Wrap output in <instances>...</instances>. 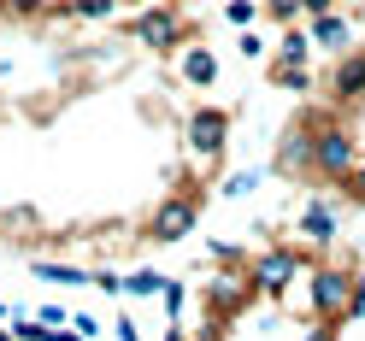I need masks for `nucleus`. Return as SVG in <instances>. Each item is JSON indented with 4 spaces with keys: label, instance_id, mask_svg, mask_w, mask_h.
I'll return each instance as SVG.
<instances>
[{
    "label": "nucleus",
    "instance_id": "1",
    "mask_svg": "<svg viewBox=\"0 0 365 341\" xmlns=\"http://www.w3.org/2000/svg\"><path fill=\"white\" fill-rule=\"evenodd\" d=\"M130 41H142V48H153V53H171V48H189V24H182V18L171 12V6H142V12H135L130 18Z\"/></svg>",
    "mask_w": 365,
    "mask_h": 341
},
{
    "label": "nucleus",
    "instance_id": "2",
    "mask_svg": "<svg viewBox=\"0 0 365 341\" xmlns=\"http://www.w3.org/2000/svg\"><path fill=\"white\" fill-rule=\"evenodd\" d=\"M354 300V277L341 265H307V306L312 318H348Z\"/></svg>",
    "mask_w": 365,
    "mask_h": 341
},
{
    "label": "nucleus",
    "instance_id": "3",
    "mask_svg": "<svg viewBox=\"0 0 365 341\" xmlns=\"http://www.w3.org/2000/svg\"><path fill=\"white\" fill-rule=\"evenodd\" d=\"M312 159H318V177H336V183H341V177L359 165V142H354V130L341 124V118H330L324 130H318Z\"/></svg>",
    "mask_w": 365,
    "mask_h": 341
},
{
    "label": "nucleus",
    "instance_id": "4",
    "mask_svg": "<svg viewBox=\"0 0 365 341\" xmlns=\"http://www.w3.org/2000/svg\"><path fill=\"white\" fill-rule=\"evenodd\" d=\"M259 294V283H254V271H242V265H230L224 277H212L207 283V318L218 324V318H236L247 300Z\"/></svg>",
    "mask_w": 365,
    "mask_h": 341
},
{
    "label": "nucleus",
    "instance_id": "5",
    "mask_svg": "<svg viewBox=\"0 0 365 341\" xmlns=\"http://www.w3.org/2000/svg\"><path fill=\"white\" fill-rule=\"evenodd\" d=\"M254 283L259 294H283L294 277H301V247H265V253H254Z\"/></svg>",
    "mask_w": 365,
    "mask_h": 341
},
{
    "label": "nucleus",
    "instance_id": "6",
    "mask_svg": "<svg viewBox=\"0 0 365 341\" xmlns=\"http://www.w3.org/2000/svg\"><path fill=\"white\" fill-rule=\"evenodd\" d=\"M224 135H230V112H218V106L189 112V153H195V159H212V165H218Z\"/></svg>",
    "mask_w": 365,
    "mask_h": 341
},
{
    "label": "nucleus",
    "instance_id": "7",
    "mask_svg": "<svg viewBox=\"0 0 365 341\" xmlns=\"http://www.w3.org/2000/svg\"><path fill=\"white\" fill-rule=\"evenodd\" d=\"M195 218H200V194L182 189V194H171L165 206L153 212V230H148V236H153V241H182V236L195 230Z\"/></svg>",
    "mask_w": 365,
    "mask_h": 341
},
{
    "label": "nucleus",
    "instance_id": "8",
    "mask_svg": "<svg viewBox=\"0 0 365 341\" xmlns=\"http://www.w3.org/2000/svg\"><path fill=\"white\" fill-rule=\"evenodd\" d=\"M365 100V41L354 53H341V65H336V77H330V106H359Z\"/></svg>",
    "mask_w": 365,
    "mask_h": 341
},
{
    "label": "nucleus",
    "instance_id": "9",
    "mask_svg": "<svg viewBox=\"0 0 365 341\" xmlns=\"http://www.w3.org/2000/svg\"><path fill=\"white\" fill-rule=\"evenodd\" d=\"M177 77L189 88H218V53L207 41H189V48H177Z\"/></svg>",
    "mask_w": 365,
    "mask_h": 341
},
{
    "label": "nucleus",
    "instance_id": "10",
    "mask_svg": "<svg viewBox=\"0 0 365 341\" xmlns=\"http://www.w3.org/2000/svg\"><path fill=\"white\" fill-rule=\"evenodd\" d=\"M301 241H307V247H330V241H336V200L312 194L307 206H301Z\"/></svg>",
    "mask_w": 365,
    "mask_h": 341
},
{
    "label": "nucleus",
    "instance_id": "11",
    "mask_svg": "<svg viewBox=\"0 0 365 341\" xmlns=\"http://www.w3.org/2000/svg\"><path fill=\"white\" fill-rule=\"evenodd\" d=\"M307 36L330 53H348L354 48V18L348 12H318V18H307Z\"/></svg>",
    "mask_w": 365,
    "mask_h": 341
},
{
    "label": "nucleus",
    "instance_id": "12",
    "mask_svg": "<svg viewBox=\"0 0 365 341\" xmlns=\"http://www.w3.org/2000/svg\"><path fill=\"white\" fill-rule=\"evenodd\" d=\"M312 48H318V41H312L301 24H283V36H277V53H271V59H277V65H312Z\"/></svg>",
    "mask_w": 365,
    "mask_h": 341
},
{
    "label": "nucleus",
    "instance_id": "13",
    "mask_svg": "<svg viewBox=\"0 0 365 341\" xmlns=\"http://www.w3.org/2000/svg\"><path fill=\"white\" fill-rule=\"evenodd\" d=\"M48 12L53 18H88V24H101V18H118V0H53Z\"/></svg>",
    "mask_w": 365,
    "mask_h": 341
},
{
    "label": "nucleus",
    "instance_id": "14",
    "mask_svg": "<svg viewBox=\"0 0 365 341\" xmlns=\"http://www.w3.org/2000/svg\"><path fill=\"white\" fill-rule=\"evenodd\" d=\"M30 277L53 283V288H83V283H95V271H77V265H53V259H36V265H30Z\"/></svg>",
    "mask_w": 365,
    "mask_h": 341
},
{
    "label": "nucleus",
    "instance_id": "15",
    "mask_svg": "<svg viewBox=\"0 0 365 341\" xmlns=\"http://www.w3.org/2000/svg\"><path fill=\"white\" fill-rule=\"evenodd\" d=\"M271 83L289 88V95H307V88H312V65H277V59H271Z\"/></svg>",
    "mask_w": 365,
    "mask_h": 341
},
{
    "label": "nucleus",
    "instance_id": "16",
    "mask_svg": "<svg viewBox=\"0 0 365 341\" xmlns=\"http://www.w3.org/2000/svg\"><path fill=\"white\" fill-rule=\"evenodd\" d=\"M153 294H165V277H159V271H135V277H124V300H153Z\"/></svg>",
    "mask_w": 365,
    "mask_h": 341
},
{
    "label": "nucleus",
    "instance_id": "17",
    "mask_svg": "<svg viewBox=\"0 0 365 341\" xmlns=\"http://www.w3.org/2000/svg\"><path fill=\"white\" fill-rule=\"evenodd\" d=\"M259 6H265V18H277V24H301L307 18L301 0H259Z\"/></svg>",
    "mask_w": 365,
    "mask_h": 341
},
{
    "label": "nucleus",
    "instance_id": "18",
    "mask_svg": "<svg viewBox=\"0 0 365 341\" xmlns=\"http://www.w3.org/2000/svg\"><path fill=\"white\" fill-rule=\"evenodd\" d=\"M254 189H259V171H236V177H224L218 194H224V200H242V194H254Z\"/></svg>",
    "mask_w": 365,
    "mask_h": 341
},
{
    "label": "nucleus",
    "instance_id": "19",
    "mask_svg": "<svg viewBox=\"0 0 365 341\" xmlns=\"http://www.w3.org/2000/svg\"><path fill=\"white\" fill-rule=\"evenodd\" d=\"M265 6H259V0H230V6H224V18H230V24L236 30H247V24H254V18H259Z\"/></svg>",
    "mask_w": 365,
    "mask_h": 341
},
{
    "label": "nucleus",
    "instance_id": "20",
    "mask_svg": "<svg viewBox=\"0 0 365 341\" xmlns=\"http://www.w3.org/2000/svg\"><path fill=\"white\" fill-rule=\"evenodd\" d=\"M159 300H165V312H171V324L182 318V306H189V288H182L177 277H165V294H159Z\"/></svg>",
    "mask_w": 365,
    "mask_h": 341
},
{
    "label": "nucleus",
    "instance_id": "21",
    "mask_svg": "<svg viewBox=\"0 0 365 341\" xmlns=\"http://www.w3.org/2000/svg\"><path fill=\"white\" fill-rule=\"evenodd\" d=\"M265 48H271V41H265V36H259V30H254V24H247V30H242V36H236V53H242V59H259V53H265Z\"/></svg>",
    "mask_w": 365,
    "mask_h": 341
},
{
    "label": "nucleus",
    "instance_id": "22",
    "mask_svg": "<svg viewBox=\"0 0 365 341\" xmlns=\"http://www.w3.org/2000/svg\"><path fill=\"white\" fill-rule=\"evenodd\" d=\"M341 194H348V200H365V165H354L348 177H341Z\"/></svg>",
    "mask_w": 365,
    "mask_h": 341
},
{
    "label": "nucleus",
    "instance_id": "23",
    "mask_svg": "<svg viewBox=\"0 0 365 341\" xmlns=\"http://www.w3.org/2000/svg\"><path fill=\"white\" fill-rule=\"evenodd\" d=\"M212 259L230 271V265H242V247H236V241H212Z\"/></svg>",
    "mask_w": 365,
    "mask_h": 341
},
{
    "label": "nucleus",
    "instance_id": "24",
    "mask_svg": "<svg viewBox=\"0 0 365 341\" xmlns=\"http://www.w3.org/2000/svg\"><path fill=\"white\" fill-rule=\"evenodd\" d=\"M301 341H336V318H318V324H307Z\"/></svg>",
    "mask_w": 365,
    "mask_h": 341
},
{
    "label": "nucleus",
    "instance_id": "25",
    "mask_svg": "<svg viewBox=\"0 0 365 341\" xmlns=\"http://www.w3.org/2000/svg\"><path fill=\"white\" fill-rule=\"evenodd\" d=\"M36 318H41V324H48V330H65V324H71V312H65V306H41Z\"/></svg>",
    "mask_w": 365,
    "mask_h": 341
},
{
    "label": "nucleus",
    "instance_id": "26",
    "mask_svg": "<svg viewBox=\"0 0 365 341\" xmlns=\"http://www.w3.org/2000/svg\"><path fill=\"white\" fill-rule=\"evenodd\" d=\"M71 324H77V335H83V341H95V335H101V318H95V312H77Z\"/></svg>",
    "mask_w": 365,
    "mask_h": 341
},
{
    "label": "nucleus",
    "instance_id": "27",
    "mask_svg": "<svg viewBox=\"0 0 365 341\" xmlns=\"http://www.w3.org/2000/svg\"><path fill=\"white\" fill-rule=\"evenodd\" d=\"M95 283H101V294H112V300L124 294V277H112V271H95Z\"/></svg>",
    "mask_w": 365,
    "mask_h": 341
},
{
    "label": "nucleus",
    "instance_id": "28",
    "mask_svg": "<svg viewBox=\"0 0 365 341\" xmlns=\"http://www.w3.org/2000/svg\"><path fill=\"white\" fill-rule=\"evenodd\" d=\"M359 312H365V277L354 283V300H348V318H359Z\"/></svg>",
    "mask_w": 365,
    "mask_h": 341
},
{
    "label": "nucleus",
    "instance_id": "29",
    "mask_svg": "<svg viewBox=\"0 0 365 341\" xmlns=\"http://www.w3.org/2000/svg\"><path fill=\"white\" fill-rule=\"evenodd\" d=\"M301 6H307V18H318V12H336L341 0H301Z\"/></svg>",
    "mask_w": 365,
    "mask_h": 341
},
{
    "label": "nucleus",
    "instance_id": "30",
    "mask_svg": "<svg viewBox=\"0 0 365 341\" xmlns=\"http://www.w3.org/2000/svg\"><path fill=\"white\" fill-rule=\"evenodd\" d=\"M118 341H142V335H135V324H130V318H118Z\"/></svg>",
    "mask_w": 365,
    "mask_h": 341
},
{
    "label": "nucleus",
    "instance_id": "31",
    "mask_svg": "<svg viewBox=\"0 0 365 341\" xmlns=\"http://www.w3.org/2000/svg\"><path fill=\"white\" fill-rule=\"evenodd\" d=\"M165 341H189V335H182V324H171V330H165Z\"/></svg>",
    "mask_w": 365,
    "mask_h": 341
},
{
    "label": "nucleus",
    "instance_id": "32",
    "mask_svg": "<svg viewBox=\"0 0 365 341\" xmlns=\"http://www.w3.org/2000/svg\"><path fill=\"white\" fill-rule=\"evenodd\" d=\"M0 341H12V330H0Z\"/></svg>",
    "mask_w": 365,
    "mask_h": 341
},
{
    "label": "nucleus",
    "instance_id": "33",
    "mask_svg": "<svg viewBox=\"0 0 365 341\" xmlns=\"http://www.w3.org/2000/svg\"><path fill=\"white\" fill-rule=\"evenodd\" d=\"M341 6H359V0H341Z\"/></svg>",
    "mask_w": 365,
    "mask_h": 341
}]
</instances>
